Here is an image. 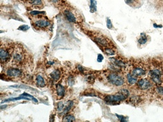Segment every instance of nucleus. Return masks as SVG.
Masks as SVG:
<instances>
[{"instance_id": "11", "label": "nucleus", "mask_w": 163, "mask_h": 122, "mask_svg": "<svg viewBox=\"0 0 163 122\" xmlns=\"http://www.w3.org/2000/svg\"><path fill=\"white\" fill-rule=\"evenodd\" d=\"M61 75L62 73L60 69H56L55 70H54L50 74V81H52L54 83L58 82L61 79Z\"/></svg>"}, {"instance_id": "3", "label": "nucleus", "mask_w": 163, "mask_h": 122, "mask_svg": "<svg viewBox=\"0 0 163 122\" xmlns=\"http://www.w3.org/2000/svg\"><path fill=\"white\" fill-rule=\"evenodd\" d=\"M14 50V47L9 45L3 46L2 45L0 49V59L2 64H7L12 60Z\"/></svg>"}, {"instance_id": "31", "label": "nucleus", "mask_w": 163, "mask_h": 122, "mask_svg": "<svg viewBox=\"0 0 163 122\" xmlns=\"http://www.w3.org/2000/svg\"><path fill=\"white\" fill-rule=\"evenodd\" d=\"M94 76H89L87 77V80H88V82H90V83H93L94 81Z\"/></svg>"}, {"instance_id": "20", "label": "nucleus", "mask_w": 163, "mask_h": 122, "mask_svg": "<svg viewBox=\"0 0 163 122\" xmlns=\"http://www.w3.org/2000/svg\"><path fill=\"white\" fill-rule=\"evenodd\" d=\"M97 10V2L95 0H91L90 4V12L94 13Z\"/></svg>"}, {"instance_id": "12", "label": "nucleus", "mask_w": 163, "mask_h": 122, "mask_svg": "<svg viewBox=\"0 0 163 122\" xmlns=\"http://www.w3.org/2000/svg\"><path fill=\"white\" fill-rule=\"evenodd\" d=\"M64 15L67 19V21L72 23H76V18L75 17V14L70 10H65L64 11Z\"/></svg>"}, {"instance_id": "7", "label": "nucleus", "mask_w": 163, "mask_h": 122, "mask_svg": "<svg viewBox=\"0 0 163 122\" xmlns=\"http://www.w3.org/2000/svg\"><path fill=\"white\" fill-rule=\"evenodd\" d=\"M137 86L138 88L142 90H149L152 88V83L149 81V80L146 78H142L138 80V82L136 83Z\"/></svg>"}, {"instance_id": "8", "label": "nucleus", "mask_w": 163, "mask_h": 122, "mask_svg": "<svg viewBox=\"0 0 163 122\" xmlns=\"http://www.w3.org/2000/svg\"><path fill=\"white\" fill-rule=\"evenodd\" d=\"M34 26L40 29H45L50 25V22L46 19H38L34 22Z\"/></svg>"}, {"instance_id": "33", "label": "nucleus", "mask_w": 163, "mask_h": 122, "mask_svg": "<svg viewBox=\"0 0 163 122\" xmlns=\"http://www.w3.org/2000/svg\"><path fill=\"white\" fill-rule=\"evenodd\" d=\"M78 71L80 73H84V68L82 66H78Z\"/></svg>"}, {"instance_id": "2", "label": "nucleus", "mask_w": 163, "mask_h": 122, "mask_svg": "<svg viewBox=\"0 0 163 122\" xmlns=\"http://www.w3.org/2000/svg\"><path fill=\"white\" fill-rule=\"evenodd\" d=\"M129 96L128 90L123 88L116 94L107 95L104 99L105 102L108 104H117L125 101Z\"/></svg>"}, {"instance_id": "10", "label": "nucleus", "mask_w": 163, "mask_h": 122, "mask_svg": "<svg viewBox=\"0 0 163 122\" xmlns=\"http://www.w3.org/2000/svg\"><path fill=\"white\" fill-rule=\"evenodd\" d=\"M133 75H135V76L138 77H142L145 76L146 73V70L144 69V67H140V66H136L133 67V69L131 70V71Z\"/></svg>"}, {"instance_id": "23", "label": "nucleus", "mask_w": 163, "mask_h": 122, "mask_svg": "<svg viewBox=\"0 0 163 122\" xmlns=\"http://www.w3.org/2000/svg\"><path fill=\"white\" fill-rule=\"evenodd\" d=\"M31 4L34 6H41L43 5L41 0H29Z\"/></svg>"}, {"instance_id": "25", "label": "nucleus", "mask_w": 163, "mask_h": 122, "mask_svg": "<svg viewBox=\"0 0 163 122\" xmlns=\"http://www.w3.org/2000/svg\"><path fill=\"white\" fill-rule=\"evenodd\" d=\"M75 78L73 76H69L68 78V83L69 86H73L75 84Z\"/></svg>"}, {"instance_id": "29", "label": "nucleus", "mask_w": 163, "mask_h": 122, "mask_svg": "<svg viewBox=\"0 0 163 122\" xmlns=\"http://www.w3.org/2000/svg\"><path fill=\"white\" fill-rule=\"evenodd\" d=\"M107 25L108 29H111L113 27V24H112V23H111V20L109 18L107 19Z\"/></svg>"}, {"instance_id": "14", "label": "nucleus", "mask_w": 163, "mask_h": 122, "mask_svg": "<svg viewBox=\"0 0 163 122\" xmlns=\"http://www.w3.org/2000/svg\"><path fill=\"white\" fill-rule=\"evenodd\" d=\"M138 77L133 75L131 73H129L126 75V80L127 82L129 83V85H135L138 82Z\"/></svg>"}, {"instance_id": "22", "label": "nucleus", "mask_w": 163, "mask_h": 122, "mask_svg": "<svg viewBox=\"0 0 163 122\" xmlns=\"http://www.w3.org/2000/svg\"><path fill=\"white\" fill-rule=\"evenodd\" d=\"M140 101H141V99H140L139 96L133 95L129 98V101L132 104H138V102H140Z\"/></svg>"}, {"instance_id": "1", "label": "nucleus", "mask_w": 163, "mask_h": 122, "mask_svg": "<svg viewBox=\"0 0 163 122\" xmlns=\"http://www.w3.org/2000/svg\"><path fill=\"white\" fill-rule=\"evenodd\" d=\"M27 59L26 52L22 47L21 45L15 46L14 52L12 54V63L15 65L16 67H19L25 64Z\"/></svg>"}, {"instance_id": "18", "label": "nucleus", "mask_w": 163, "mask_h": 122, "mask_svg": "<svg viewBox=\"0 0 163 122\" xmlns=\"http://www.w3.org/2000/svg\"><path fill=\"white\" fill-rule=\"evenodd\" d=\"M147 41H148V38H147V36H146V35L144 33H143L142 34V36H140L138 39V42L140 45H144L147 42Z\"/></svg>"}, {"instance_id": "32", "label": "nucleus", "mask_w": 163, "mask_h": 122, "mask_svg": "<svg viewBox=\"0 0 163 122\" xmlns=\"http://www.w3.org/2000/svg\"><path fill=\"white\" fill-rule=\"evenodd\" d=\"M103 60V56L101 55V54H98V58H97V60L99 62H102V60Z\"/></svg>"}, {"instance_id": "28", "label": "nucleus", "mask_w": 163, "mask_h": 122, "mask_svg": "<svg viewBox=\"0 0 163 122\" xmlns=\"http://www.w3.org/2000/svg\"><path fill=\"white\" fill-rule=\"evenodd\" d=\"M125 2L126 4L129 5L130 6H133L135 5L136 3L138 2V0H125Z\"/></svg>"}, {"instance_id": "9", "label": "nucleus", "mask_w": 163, "mask_h": 122, "mask_svg": "<svg viewBox=\"0 0 163 122\" xmlns=\"http://www.w3.org/2000/svg\"><path fill=\"white\" fill-rule=\"evenodd\" d=\"M55 94L57 99H61L65 97L66 94V88L62 84L58 83L56 85Z\"/></svg>"}, {"instance_id": "13", "label": "nucleus", "mask_w": 163, "mask_h": 122, "mask_svg": "<svg viewBox=\"0 0 163 122\" xmlns=\"http://www.w3.org/2000/svg\"><path fill=\"white\" fill-rule=\"evenodd\" d=\"M36 84L38 86V87H41L43 88L47 85V82L45 79L44 78V77L41 75H38L36 76Z\"/></svg>"}, {"instance_id": "16", "label": "nucleus", "mask_w": 163, "mask_h": 122, "mask_svg": "<svg viewBox=\"0 0 163 122\" xmlns=\"http://www.w3.org/2000/svg\"><path fill=\"white\" fill-rule=\"evenodd\" d=\"M74 106V102L73 101H69L66 102V104H65V108L64 109V111L62 113L63 114H68L69 112L72 110V109Z\"/></svg>"}, {"instance_id": "15", "label": "nucleus", "mask_w": 163, "mask_h": 122, "mask_svg": "<svg viewBox=\"0 0 163 122\" xmlns=\"http://www.w3.org/2000/svg\"><path fill=\"white\" fill-rule=\"evenodd\" d=\"M149 75L150 78H151V81L154 82L155 84L158 85H161V83H162V81L161 80V76H159V75H154V74H152V73H149Z\"/></svg>"}, {"instance_id": "17", "label": "nucleus", "mask_w": 163, "mask_h": 122, "mask_svg": "<svg viewBox=\"0 0 163 122\" xmlns=\"http://www.w3.org/2000/svg\"><path fill=\"white\" fill-rule=\"evenodd\" d=\"M104 53L107 56H112L116 54V51H115L111 47H105L103 49Z\"/></svg>"}, {"instance_id": "6", "label": "nucleus", "mask_w": 163, "mask_h": 122, "mask_svg": "<svg viewBox=\"0 0 163 122\" xmlns=\"http://www.w3.org/2000/svg\"><path fill=\"white\" fill-rule=\"evenodd\" d=\"M93 40L99 46H102L103 48L112 47V41L108 40L107 37L103 36V35L94 36Z\"/></svg>"}, {"instance_id": "4", "label": "nucleus", "mask_w": 163, "mask_h": 122, "mask_svg": "<svg viewBox=\"0 0 163 122\" xmlns=\"http://www.w3.org/2000/svg\"><path fill=\"white\" fill-rule=\"evenodd\" d=\"M107 80L108 82L110 83L111 85L116 86H122L125 83V80H124L123 77L115 72H111L108 74Z\"/></svg>"}, {"instance_id": "5", "label": "nucleus", "mask_w": 163, "mask_h": 122, "mask_svg": "<svg viewBox=\"0 0 163 122\" xmlns=\"http://www.w3.org/2000/svg\"><path fill=\"white\" fill-rule=\"evenodd\" d=\"M6 75L10 78H20L23 76V71L18 67H10L6 70Z\"/></svg>"}, {"instance_id": "27", "label": "nucleus", "mask_w": 163, "mask_h": 122, "mask_svg": "<svg viewBox=\"0 0 163 122\" xmlns=\"http://www.w3.org/2000/svg\"><path fill=\"white\" fill-rule=\"evenodd\" d=\"M155 91L157 92L159 94L163 95V86H156Z\"/></svg>"}, {"instance_id": "24", "label": "nucleus", "mask_w": 163, "mask_h": 122, "mask_svg": "<svg viewBox=\"0 0 163 122\" xmlns=\"http://www.w3.org/2000/svg\"><path fill=\"white\" fill-rule=\"evenodd\" d=\"M150 73H152V74H154V75H159V76H161L162 75V72H161V71L160 69H159L158 68H155V69H152V71H151L149 72Z\"/></svg>"}, {"instance_id": "19", "label": "nucleus", "mask_w": 163, "mask_h": 122, "mask_svg": "<svg viewBox=\"0 0 163 122\" xmlns=\"http://www.w3.org/2000/svg\"><path fill=\"white\" fill-rule=\"evenodd\" d=\"M63 121H75V118L72 114H66L64 116L63 118Z\"/></svg>"}, {"instance_id": "26", "label": "nucleus", "mask_w": 163, "mask_h": 122, "mask_svg": "<svg viewBox=\"0 0 163 122\" xmlns=\"http://www.w3.org/2000/svg\"><path fill=\"white\" fill-rule=\"evenodd\" d=\"M45 13L44 12H39L38 10H33L30 12V15H31L32 16H36V15H39L40 14H45Z\"/></svg>"}, {"instance_id": "21", "label": "nucleus", "mask_w": 163, "mask_h": 122, "mask_svg": "<svg viewBox=\"0 0 163 122\" xmlns=\"http://www.w3.org/2000/svg\"><path fill=\"white\" fill-rule=\"evenodd\" d=\"M65 108V104H64V102L62 101L59 102L57 104V111L59 113H62Z\"/></svg>"}, {"instance_id": "30", "label": "nucleus", "mask_w": 163, "mask_h": 122, "mask_svg": "<svg viewBox=\"0 0 163 122\" xmlns=\"http://www.w3.org/2000/svg\"><path fill=\"white\" fill-rule=\"evenodd\" d=\"M29 27L28 25H21V26H20L19 27V28H18V29H21V31H27L28 29H29Z\"/></svg>"}]
</instances>
